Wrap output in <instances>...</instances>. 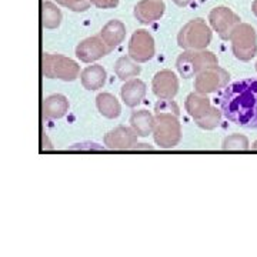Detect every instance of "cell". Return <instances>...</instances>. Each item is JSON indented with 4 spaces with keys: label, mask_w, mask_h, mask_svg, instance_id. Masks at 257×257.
I'll return each mask as SVG.
<instances>
[{
    "label": "cell",
    "mask_w": 257,
    "mask_h": 257,
    "mask_svg": "<svg viewBox=\"0 0 257 257\" xmlns=\"http://www.w3.org/2000/svg\"><path fill=\"white\" fill-rule=\"evenodd\" d=\"M231 52L241 62L251 60L257 53L256 30L247 23H240L230 37Z\"/></svg>",
    "instance_id": "8992f818"
},
{
    "label": "cell",
    "mask_w": 257,
    "mask_h": 257,
    "mask_svg": "<svg viewBox=\"0 0 257 257\" xmlns=\"http://www.w3.org/2000/svg\"><path fill=\"white\" fill-rule=\"evenodd\" d=\"M127 50L128 56L133 60H136L138 63H146L153 59L155 52H156L155 39L147 30L139 29L130 37Z\"/></svg>",
    "instance_id": "9c48e42d"
},
{
    "label": "cell",
    "mask_w": 257,
    "mask_h": 257,
    "mask_svg": "<svg viewBox=\"0 0 257 257\" xmlns=\"http://www.w3.org/2000/svg\"><path fill=\"white\" fill-rule=\"evenodd\" d=\"M153 138L159 147L173 149L182 140V124L179 113L173 111H155Z\"/></svg>",
    "instance_id": "7a4b0ae2"
},
{
    "label": "cell",
    "mask_w": 257,
    "mask_h": 257,
    "mask_svg": "<svg viewBox=\"0 0 257 257\" xmlns=\"http://www.w3.org/2000/svg\"><path fill=\"white\" fill-rule=\"evenodd\" d=\"M130 126L138 133V136L147 138L149 135H153L155 114H152L147 110L133 111L130 116Z\"/></svg>",
    "instance_id": "ac0fdd59"
},
{
    "label": "cell",
    "mask_w": 257,
    "mask_h": 257,
    "mask_svg": "<svg viewBox=\"0 0 257 257\" xmlns=\"http://www.w3.org/2000/svg\"><path fill=\"white\" fill-rule=\"evenodd\" d=\"M251 147H253L254 150H257V140H256V142H254V143H253V146H251Z\"/></svg>",
    "instance_id": "f1b7e54d"
},
{
    "label": "cell",
    "mask_w": 257,
    "mask_h": 257,
    "mask_svg": "<svg viewBox=\"0 0 257 257\" xmlns=\"http://www.w3.org/2000/svg\"><path fill=\"white\" fill-rule=\"evenodd\" d=\"M217 64H219L217 56L210 50H206V49L184 50L176 60V69L182 77L190 79V77H196L206 69L217 66Z\"/></svg>",
    "instance_id": "3957f363"
},
{
    "label": "cell",
    "mask_w": 257,
    "mask_h": 257,
    "mask_svg": "<svg viewBox=\"0 0 257 257\" xmlns=\"http://www.w3.org/2000/svg\"><path fill=\"white\" fill-rule=\"evenodd\" d=\"M100 36L104 40V43L113 50V49H116L124 40V37H126V26H124L123 22H120L117 19H113V20L107 22L101 28Z\"/></svg>",
    "instance_id": "e0dca14e"
},
{
    "label": "cell",
    "mask_w": 257,
    "mask_h": 257,
    "mask_svg": "<svg viewBox=\"0 0 257 257\" xmlns=\"http://www.w3.org/2000/svg\"><path fill=\"white\" fill-rule=\"evenodd\" d=\"M146 92V83L142 82L140 79H130L121 86L120 94H121V100L124 101L127 107H136L145 99Z\"/></svg>",
    "instance_id": "5bb4252c"
},
{
    "label": "cell",
    "mask_w": 257,
    "mask_h": 257,
    "mask_svg": "<svg viewBox=\"0 0 257 257\" xmlns=\"http://www.w3.org/2000/svg\"><path fill=\"white\" fill-rule=\"evenodd\" d=\"M96 106H97V110L100 111L101 116H104L106 119H116L121 113V106H120L119 100L110 93L97 94Z\"/></svg>",
    "instance_id": "ffe728a7"
},
{
    "label": "cell",
    "mask_w": 257,
    "mask_h": 257,
    "mask_svg": "<svg viewBox=\"0 0 257 257\" xmlns=\"http://www.w3.org/2000/svg\"><path fill=\"white\" fill-rule=\"evenodd\" d=\"M152 90L157 99H175L179 92V79L175 72L169 69L157 72L152 82Z\"/></svg>",
    "instance_id": "7c38bea8"
},
{
    "label": "cell",
    "mask_w": 257,
    "mask_h": 257,
    "mask_svg": "<svg viewBox=\"0 0 257 257\" xmlns=\"http://www.w3.org/2000/svg\"><path fill=\"white\" fill-rule=\"evenodd\" d=\"M229 72L217 64V66L209 67L204 72L197 74L194 77L193 87H194V92L209 94V93H214L220 89H224L229 84Z\"/></svg>",
    "instance_id": "52a82bcc"
},
{
    "label": "cell",
    "mask_w": 257,
    "mask_h": 257,
    "mask_svg": "<svg viewBox=\"0 0 257 257\" xmlns=\"http://www.w3.org/2000/svg\"><path fill=\"white\" fill-rule=\"evenodd\" d=\"M69 111V100L63 94H52L43 101V113L49 119H62Z\"/></svg>",
    "instance_id": "d6986e66"
},
{
    "label": "cell",
    "mask_w": 257,
    "mask_h": 257,
    "mask_svg": "<svg viewBox=\"0 0 257 257\" xmlns=\"http://www.w3.org/2000/svg\"><path fill=\"white\" fill-rule=\"evenodd\" d=\"M107 73L101 64H92L83 69L80 73V82L86 90H99L106 83Z\"/></svg>",
    "instance_id": "9a60e30c"
},
{
    "label": "cell",
    "mask_w": 257,
    "mask_h": 257,
    "mask_svg": "<svg viewBox=\"0 0 257 257\" xmlns=\"http://www.w3.org/2000/svg\"><path fill=\"white\" fill-rule=\"evenodd\" d=\"M42 70H43V76L47 79L74 82L80 74V66L73 59L63 55L45 53L42 57Z\"/></svg>",
    "instance_id": "5b68a950"
},
{
    "label": "cell",
    "mask_w": 257,
    "mask_h": 257,
    "mask_svg": "<svg viewBox=\"0 0 257 257\" xmlns=\"http://www.w3.org/2000/svg\"><path fill=\"white\" fill-rule=\"evenodd\" d=\"M111 49L101 39V36H92L82 40L76 47V57L83 63H93L107 56Z\"/></svg>",
    "instance_id": "30bf717a"
},
{
    "label": "cell",
    "mask_w": 257,
    "mask_h": 257,
    "mask_svg": "<svg viewBox=\"0 0 257 257\" xmlns=\"http://www.w3.org/2000/svg\"><path fill=\"white\" fill-rule=\"evenodd\" d=\"M248 147H250L248 139L243 135H239V133L231 135L229 138L224 139V142H223L224 150H246Z\"/></svg>",
    "instance_id": "cb8c5ba5"
},
{
    "label": "cell",
    "mask_w": 257,
    "mask_h": 257,
    "mask_svg": "<svg viewBox=\"0 0 257 257\" xmlns=\"http://www.w3.org/2000/svg\"><path fill=\"white\" fill-rule=\"evenodd\" d=\"M221 114L223 113L217 107H211L202 119L196 120V124L200 128H204V130H213L221 123Z\"/></svg>",
    "instance_id": "603a6c76"
},
{
    "label": "cell",
    "mask_w": 257,
    "mask_h": 257,
    "mask_svg": "<svg viewBox=\"0 0 257 257\" xmlns=\"http://www.w3.org/2000/svg\"><path fill=\"white\" fill-rule=\"evenodd\" d=\"M166 5L163 0H140L135 6V18L142 25H152L165 15Z\"/></svg>",
    "instance_id": "4fadbf2b"
},
{
    "label": "cell",
    "mask_w": 257,
    "mask_h": 257,
    "mask_svg": "<svg viewBox=\"0 0 257 257\" xmlns=\"http://www.w3.org/2000/svg\"><path fill=\"white\" fill-rule=\"evenodd\" d=\"M173 2H175V5H177L179 8H187L194 0H173Z\"/></svg>",
    "instance_id": "4316f807"
},
{
    "label": "cell",
    "mask_w": 257,
    "mask_h": 257,
    "mask_svg": "<svg viewBox=\"0 0 257 257\" xmlns=\"http://www.w3.org/2000/svg\"><path fill=\"white\" fill-rule=\"evenodd\" d=\"M211 29L202 18L187 22L177 35V45L183 50H202L210 45Z\"/></svg>",
    "instance_id": "277c9868"
},
{
    "label": "cell",
    "mask_w": 257,
    "mask_h": 257,
    "mask_svg": "<svg viewBox=\"0 0 257 257\" xmlns=\"http://www.w3.org/2000/svg\"><path fill=\"white\" fill-rule=\"evenodd\" d=\"M251 10H253V13L257 16V0L253 2V5H251Z\"/></svg>",
    "instance_id": "83f0119b"
},
{
    "label": "cell",
    "mask_w": 257,
    "mask_h": 257,
    "mask_svg": "<svg viewBox=\"0 0 257 257\" xmlns=\"http://www.w3.org/2000/svg\"><path fill=\"white\" fill-rule=\"evenodd\" d=\"M209 22L213 30L217 32L221 40H230L234 29L240 25V18L229 8L219 6L211 9L209 13Z\"/></svg>",
    "instance_id": "ba28073f"
},
{
    "label": "cell",
    "mask_w": 257,
    "mask_h": 257,
    "mask_svg": "<svg viewBox=\"0 0 257 257\" xmlns=\"http://www.w3.org/2000/svg\"><path fill=\"white\" fill-rule=\"evenodd\" d=\"M62 10L56 6L55 3L52 2H43L42 5V25L43 28L49 29V30H53L57 29L62 23Z\"/></svg>",
    "instance_id": "7402d4cb"
},
{
    "label": "cell",
    "mask_w": 257,
    "mask_h": 257,
    "mask_svg": "<svg viewBox=\"0 0 257 257\" xmlns=\"http://www.w3.org/2000/svg\"><path fill=\"white\" fill-rule=\"evenodd\" d=\"M256 70H257V63H256Z\"/></svg>",
    "instance_id": "f546056e"
},
{
    "label": "cell",
    "mask_w": 257,
    "mask_h": 257,
    "mask_svg": "<svg viewBox=\"0 0 257 257\" xmlns=\"http://www.w3.org/2000/svg\"><path fill=\"white\" fill-rule=\"evenodd\" d=\"M55 2L57 5L63 6L66 9L73 10V12H84L92 5L90 0H55Z\"/></svg>",
    "instance_id": "d4e9b609"
},
{
    "label": "cell",
    "mask_w": 257,
    "mask_h": 257,
    "mask_svg": "<svg viewBox=\"0 0 257 257\" xmlns=\"http://www.w3.org/2000/svg\"><path fill=\"white\" fill-rule=\"evenodd\" d=\"M138 133L130 126H117L107 132L103 138L104 146L111 150H128L138 146Z\"/></svg>",
    "instance_id": "8fae6325"
},
{
    "label": "cell",
    "mask_w": 257,
    "mask_h": 257,
    "mask_svg": "<svg viewBox=\"0 0 257 257\" xmlns=\"http://www.w3.org/2000/svg\"><path fill=\"white\" fill-rule=\"evenodd\" d=\"M97 9H114L119 5V0H90Z\"/></svg>",
    "instance_id": "484cf974"
},
{
    "label": "cell",
    "mask_w": 257,
    "mask_h": 257,
    "mask_svg": "<svg viewBox=\"0 0 257 257\" xmlns=\"http://www.w3.org/2000/svg\"><path fill=\"white\" fill-rule=\"evenodd\" d=\"M220 110L234 124L257 128V79L227 84L221 94Z\"/></svg>",
    "instance_id": "6da1fadb"
},
{
    "label": "cell",
    "mask_w": 257,
    "mask_h": 257,
    "mask_svg": "<svg viewBox=\"0 0 257 257\" xmlns=\"http://www.w3.org/2000/svg\"><path fill=\"white\" fill-rule=\"evenodd\" d=\"M184 109L189 113V116L196 121V120L202 119L203 116L211 109L210 99L203 93L193 92L186 97Z\"/></svg>",
    "instance_id": "2e32d148"
},
{
    "label": "cell",
    "mask_w": 257,
    "mask_h": 257,
    "mask_svg": "<svg viewBox=\"0 0 257 257\" xmlns=\"http://www.w3.org/2000/svg\"><path fill=\"white\" fill-rule=\"evenodd\" d=\"M140 72H142V67L130 56L128 57L121 56V57L117 59V62L114 63V73L123 82H127L130 79L138 77Z\"/></svg>",
    "instance_id": "44dd1931"
}]
</instances>
